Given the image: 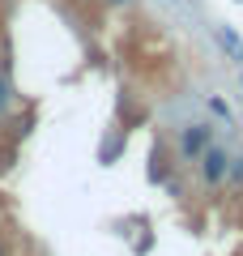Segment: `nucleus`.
I'll return each instance as SVG.
<instances>
[{"label":"nucleus","mask_w":243,"mask_h":256,"mask_svg":"<svg viewBox=\"0 0 243 256\" xmlns=\"http://www.w3.org/2000/svg\"><path fill=\"white\" fill-rule=\"evenodd\" d=\"M0 256H4V252H0Z\"/></svg>","instance_id":"nucleus-7"},{"label":"nucleus","mask_w":243,"mask_h":256,"mask_svg":"<svg viewBox=\"0 0 243 256\" xmlns=\"http://www.w3.org/2000/svg\"><path fill=\"white\" fill-rule=\"evenodd\" d=\"M111 4H128V0H111Z\"/></svg>","instance_id":"nucleus-6"},{"label":"nucleus","mask_w":243,"mask_h":256,"mask_svg":"<svg viewBox=\"0 0 243 256\" xmlns=\"http://www.w3.org/2000/svg\"><path fill=\"white\" fill-rule=\"evenodd\" d=\"M9 102H13V94H9V82H4V77H0V116H4V111H9Z\"/></svg>","instance_id":"nucleus-4"},{"label":"nucleus","mask_w":243,"mask_h":256,"mask_svg":"<svg viewBox=\"0 0 243 256\" xmlns=\"http://www.w3.org/2000/svg\"><path fill=\"white\" fill-rule=\"evenodd\" d=\"M214 34H218V43L226 47V56H230V60H239V64H243V43H239V38H234V30H230V26H218Z\"/></svg>","instance_id":"nucleus-3"},{"label":"nucleus","mask_w":243,"mask_h":256,"mask_svg":"<svg viewBox=\"0 0 243 256\" xmlns=\"http://www.w3.org/2000/svg\"><path fill=\"white\" fill-rule=\"evenodd\" d=\"M209 146H214V128H209V124H188L180 132V154L184 158H200Z\"/></svg>","instance_id":"nucleus-1"},{"label":"nucleus","mask_w":243,"mask_h":256,"mask_svg":"<svg viewBox=\"0 0 243 256\" xmlns=\"http://www.w3.org/2000/svg\"><path fill=\"white\" fill-rule=\"evenodd\" d=\"M226 175H230V180H243V158H230V166H226Z\"/></svg>","instance_id":"nucleus-5"},{"label":"nucleus","mask_w":243,"mask_h":256,"mask_svg":"<svg viewBox=\"0 0 243 256\" xmlns=\"http://www.w3.org/2000/svg\"><path fill=\"white\" fill-rule=\"evenodd\" d=\"M200 162V175H205V184H222L226 180V166H230V154H226L222 146H209L205 154L196 158Z\"/></svg>","instance_id":"nucleus-2"}]
</instances>
